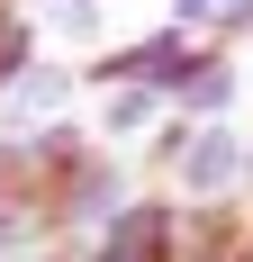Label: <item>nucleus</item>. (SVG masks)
I'll return each mask as SVG.
<instances>
[{
	"instance_id": "2",
	"label": "nucleus",
	"mask_w": 253,
	"mask_h": 262,
	"mask_svg": "<svg viewBox=\"0 0 253 262\" xmlns=\"http://www.w3.org/2000/svg\"><path fill=\"white\" fill-rule=\"evenodd\" d=\"M9 9H27V0H9Z\"/></svg>"
},
{
	"instance_id": "1",
	"label": "nucleus",
	"mask_w": 253,
	"mask_h": 262,
	"mask_svg": "<svg viewBox=\"0 0 253 262\" xmlns=\"http://www.w3.org/2000/svg\"><path fill=\"white\" fill-rule=\"evenodd\" d=\"M54 27L64 36H100V0H54Z\"/></svg>"
}]
</instances>
